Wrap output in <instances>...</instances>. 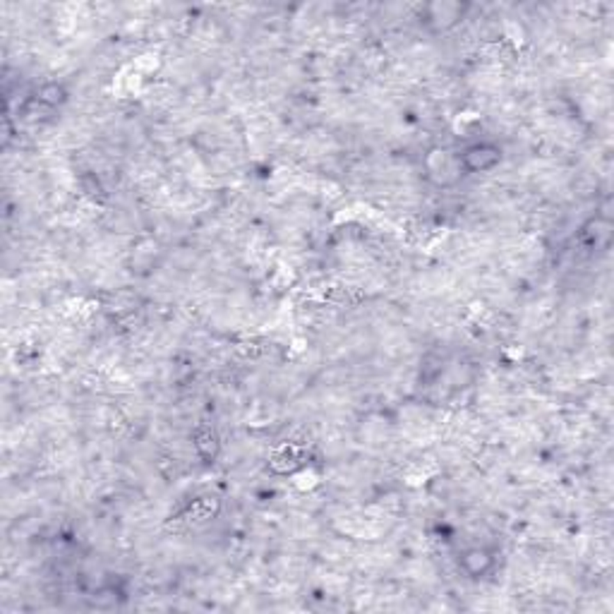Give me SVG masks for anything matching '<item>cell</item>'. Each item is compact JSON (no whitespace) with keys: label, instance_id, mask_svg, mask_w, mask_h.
<instances>
[{"label":"cell","instance_id":"obj_1","mask_svg":"<svg viewBox=\"0 0 614 614\" xmlns=\"http://www.w3.org/2000/svg\"><path fill=\"white\" fill-rule=\"evenodd\" d=\"M499 161H502V149L490 144V142L473 144V146H468V149L463 151V156H461V164H463L466 171H470V173L492 171Z\"/></svg>","mask_w":614,"mask_h":614},{"label":"cell","instance_id":"obj_2","mask_svg":"<svg viewBox=\"0 0 614 614\" xmlns=\"http://www.w3.org/2000/svg\"><path fill=\"white\" fill-rule=\"evenodd\" d=\"M192 444H194V449H197V454L206 461H211L216 454H219V439H216V434L211 430H206V427H199V430L194 432Z\"/></svg>","mask_w":614,"mask_h":614},{"label":"cell","instance_id":"obj_3","mask_svg":"<svg viewBox=\"0 0 614 614\" xmlns=\"http://www.w3.org/2000/svg\"><path fill=\"white\" fill-rule=\"evenodd\" d=\"M490 564H492V557L485 550H480V547L468 550L463 554V567H466V571H468L470 576H477V574L487 571V569H490Z\"/></svg>","mask_w":614,"mask_h":614},{"label":"cell","instance_id":"obj_4","mask_svg":"<svg viewBox=\"0 0 614 614\" xmlns=\"http://www.w3.org/2000/svg\"><path fill=\"white\" fill-rule=\"evenodd\" d=\"M65 99H68V91H65V86L58 84V82L43 84L41 91H39V101L48 103V106H61Z\"/></svg>","mask_w":614,"mask_h":614}]
</instances>
